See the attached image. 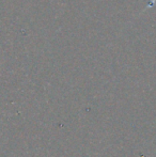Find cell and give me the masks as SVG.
<instances>
[{"label":"cell","mask_w":156,"mask_h":157,"mask_svg":"<svg viewBox=\"0 0 156 157\" xmlns=\"http://www.w3.org/2000/svg\"><path fill=\"white\" fill-rule=\"evenodd\" d=\"M155 3H156V0H152L151 2H149L148 6H146V9H148V8H153Z\"/></svg>","instance_id":"cell-1"}]
</instances>
